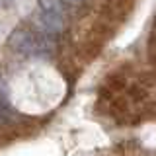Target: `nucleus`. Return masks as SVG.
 <instances>
[{
    "mask_svg": "<svg viewBox=\"0 0 156 156\" xmlns=\"http://www.w3.org/2000/svg\"><path fill=\"white\" fill-rule=\"evenodd\" d=\"M8 47L20 55H47L53 51V43L47 39V35H37L26 27H18L10 33L8 37Z\"/></svg>",
    "mask_w": 156,
    "mask_h": 156,
    "instance_id": "obj_1",
    "label": "nucleus"
},
{
    "mask_svg": "<svg viewBox=\"0 0 156 156\" xmlns=\"http://www.w3.org/2000/svg\"><path fill=\"white\" fill-rule=\"evenodd\" d=\"M35 26L41 29L45 35H57V33H62L66 27V20L61 14H51V12H43L39 10L35 16Z\"/></svg>",
    "mask_w": 156,
    "mask_h": 156,
    "instance_id": "obj_2",
    "label": "nucleus"
},
{
    "mask_svg": "<svg viewBox=\"0 0 156 156\" xmlns=\"http://www.w3.org/2000/svg\"><path fill=\"white\" fill-rule=\"evenodd\" d=\"M66 2H72V4H80V2H84V0H66Z\"/></svg>",
    "mask_w": 156,
    "mask_h": 156,
    "instance_id": "obj_5",
    "label": "nucleus"
},
{
    "mask_svg": "<svg viewBox=\"0 0 156 156\" xmlns=\"http://www.w3.org/2000/svg\"><path fill=\"white\" fill-rule=\"evenodd\" d=\"M37 4H39V10H43V12L65 16V2L62 0H37Z\"/></svg>",
    "mask_w": 156,
    "mask_h": 156,
    "instance_id": "obj_3",
    "label": "nucleus"
},
{
    "mask_svg": "<svg viewBox=\"0 0 156 156\" xmlns=\"http://www.w3.org/2000/svg\"><path fill=\"white\" fill-rule=\"evenodd\" d=\"M10 111H12V107H10V104H8L6 90H4V86L0 84V115H2V117H8Z\"/></svg>",
    "mask_w": 156,
    "mask_h": 156,
    "instance_id": "obj_4",
    "label": "nucleus"
}]
</instances>
